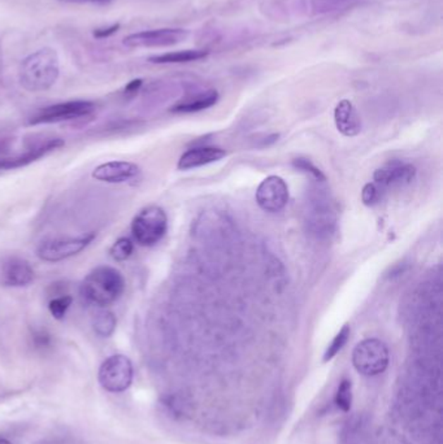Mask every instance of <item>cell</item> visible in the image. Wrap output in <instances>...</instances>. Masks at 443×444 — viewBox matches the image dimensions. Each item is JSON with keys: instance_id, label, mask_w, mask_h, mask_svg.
<instances>
[{"instance_id": "26", "label": "cell", "mask_w": 443, "mask_h": 444, "mask_svg": "<svg viewBox=\"0 0 443 444\" xmlns=\"http://www.w3.org/2000/svg\"><path fill=\"white\" fill-rule=\"evenodd\" d=\"M119 27H120V25L116 24L112 25L111 27H107V29H98V30L94 32V35H95L97 38H107L109 35L115 34Z\"/></svg>"}, {"instance_id": "17", "label": "cell", "mask_w": 443, "mask_h": 444, "mask_svg": "<svg viewBox=\"0 0 443 444\" xmlns=\"http://www.w3.org/2000/svg\"><path fill=\"white\" fill-rule=\"evenodd\" d=\"M208 56V51L205 49H185V51H176L168 52L163 55H156L148 58V61L154 64H182V63H191L203 60Z\"/></svg>"}, {"instance_id": "9", "label": "cell", "mask_w": 443, "mask_h": 444, "mask_svg": "<svg viewBox=\"0 0 443 444\" xmlns=\"http://www.w3.org/2000/svg\"><path fill=\"white\" fill-rule=\"evenodd\" d=\"M189 37V32L183 29H156L140 33L131 34L123 38V44L131 49H151L169 47L178 44Z\"/></svg>"}, {"instance_id": "25", "label": "cell", "mask_w": 443, "mask_h": 444, "mask_svg": "<svg viewBox=\"0 0 443 444\" xmlns=\"http://www.w3.org/2000/svg\"><path fill=\"white\" fill-rule=\"evenodd\" d=\"M361 199L365 206H373L375 203H377L380 199V190L377 189V186L375 183L365 185L361 192Z\"/></svg>"}, {"instance_id": "10", "label": "cell", "mask_w": 443, "mask_h": 444, "mask_svg": "<svg viewBox=\"0 0 443 444\" xmlns=\"http://www.w3.org/2000/svg\"><path fill=\"white\" fill-rule=\"evenodd\" d=\"M256 202L265 212L276 214L282 211L289 202L286 182L277 175L265 178L256 190Z\"/></svg>"}, {"instance_id": "14", "label": "cell", "mask_w": 443, "mask_h": 444, "mask_svg": "<svg viewBox=\"0 0 443 444\" xmlns=\"http://www.w3.org/2000/svg\"><path fill=\"white\" fill-rule=\"evenodd\" d=\"M416 175V168L412 164H406L401 161H393L380 168L375 172V181L377 185L385 187L404 186L412 182Z\"/></svg>"}, {"instance_id": "3", "label": "cell", "mask_w": 443, "mask_h": 444, "mask_svg": "<svg viewBox=\"0 0 443 444\" xmlns=\"http://www.w3.org/2000/svg\"><path fill=\"white\" fill-rule=\"evenodd\" d=\"M304 222L310 234L319 239L333 235L336 226V214L325 190L312 187L304 202Z\"/></svg>"}, {"instance_id": "29", "label": "cell", "mask_w": 443, "mask_h": 444, "mask_svg": "<svg viewBox=\"0 0 443 444\" xmlns=\"http://www.w3.org/2000/svg\"><path fill=\"white\" fill-rule=\"evenodd\" d=\"M1 68H3V54H1V46H0V72H1Z\"/></svg>"}, {"instance_id": "15", "label": "cell", "mask_w": 443, "mask_h": 444, "mask_svg": "<svg viewBox=\"0 0 443 444\" xmlns=\"http://www.w3.org/2000/svg\"><path fill=\"white\" fill-rule=\"evenodd\" d=\"M336 129L345 137H355L361 132L360 116L353 103L347 99L341 100L334 109Z\"/></svg>"}, {"instance_id": "16", "label": "cell", "mask_w": 443, "mask_h": 444, "mask_svg": "<svg viewBox=\"0 0 443 444\" xmlns=\"http://www.w3.org/2000/svg\"><path fill=\"white\" fill-rule=\"evenodd\" d=\"M226 156V152L222 148L198 147L186 151L178 160V169L189 171L203 165L212 164Z\"/></svg>"}, {"instance_id": "20", "label": "cell", "mask_w": 443, "mask_h": 444, "mask_svg": "<svg viewBox=\"0 0 443 444\" xmlns=\"http://www.w3.org/2000/svg\"><path fill=\"white\" fill-rule=\"evenodd\" d=\"M336 407L341 411L348 412L353 405V385L351 381L344 379L336 388Z\"/></svg>"}, {"instance_id": "22", "label": "cell", "mask_w": 443, "mask_h": 444, "mask_svg": "<svg viewBox=\"0 0 443 444\" xmlns=\"http://www.w3.org/2000/svg\"><path fill=\"white\" fill-rule=\"evenodd\" d=\"M133 251H134V245L132 240L129 238H120L116 240L114 246L111 247L109 254L115 261L121 263V261H126L132 256Z\"/></svg>"}, {"instance_id": "21", "label": "cell", "mask_w": 443, "mask_h": 444, "mask_svg": "<svg viewBox=\"0 0 443 444\" xmlns=\"http://www.w3.org/2000/svg\"><path fill=\"white\" fill-rule=\"evenodd\" d=\"M348 338H350V326L345 325L342 329L339 330V333L336 334L333 342L327 348L325 354H324V362H330L333 357H336V354L341 352V350L345 347Z\"/></svg>"}, {"instance_id": "23", "label": "cell", "mask_w": 443, "mask_h": 444, "mask_svg": "<svg viewBox=\"0 0 443 444\" xmlns=\"http://www.w3.org/2000/svg\"><path fill=\"white\" fill-rule=\"evenodd\" d=\"M72 302H73V297L71 295H61L58 296V297H54L49 302V312L56 320H63L66 317L69 307L72 305Z\"/></svg>"}, {"instance_id": "24", "label": "cell", "mask_w": 443, "mask_h": 444, "mask_svg": "<svg viewBox=\"0 0 443 444\" xmlns=\"http://www.w3.org/2000/svg\"><path fill=\"white\" fill-rule=\"evenodd\" d=\"M293 165L296 166V169H299V171H302V172L307 173V174H310L311 175V178H313L315 181L317 182H325V175L322 174L320 169L319 168H316L315 165L312 164L310 160H307V159H302V157H299V159H296L294 161H293Z\"/></svg>"}, {"instance_id": "27", "label": "cell", "mask_w": 443, "mask_h": 444, "mask_svg": "<svg viewBox=\"0 0 443 444\" xmlns=\"http://www.w3.org/2000/svg\"><path fill=\"white\" fill-rule=\"evenodd\" d=\"M59 1H64V3H75V4H107L112 0H59Z\"/></svg>"}, {"instance_id": "11", "label": "cell", "mask_w": 443, "mask_h": 444, "mask_svg": "<svg viewBox=\"0 0 443 444\" xmlns=\"http://www.w3.org/2000/svg\"><path fill=\"white\" fill-rule=\"evenodd\" d=\"M66 144V142L60 138H51L42 143L35 144L34 147L29 148L24 154L15 155V156L0 157V171H12L24 168L26 165L32 164L34 161L40 160L41 157L46 156L49 152L59 149Z\"/></svg>"}, {"instance_id": "18", "label": "cell", "mask_w": 443, "mask_h": 444, "mask_svg": "<svg viewBox=\"0 0 443 444\" xmlns=\"http://www.w3.org/2000/svg\"><path fill=\"white\" fill-rule=\"evenodd\" d=\"M219 100L217 91H207L205 94L197 95L195 98L189 99L186 101H181L177 106L172 108V112L177 113H193L199 112L207 108L212 107Z\"/></svg>"}, {"instance_id": "30", "label": "cell", "mask_w": 443, "mask_h": 444, "mask_svg": "<svg viewBox=\"0 0 443 444\" xmlns=\"http://www.w3.org/2000/svg\"><path fill=\"white\" fill-rule=\"evenodd\" d=\"M0 444H12L8 440H6V439H0Z\"/></svg>"}, {"instance_id": "5", "label": "cell", "mask_w": 443, "mask_h": 444, "mask_svg": "<svg viewBox=\"0 0 443 444\" xmlns=\"http://www.w3.org/2000/svg\"><path fill=\"white\" fill-rule=\"evenodd\" d=\"M390 362L387 345L376 338L364 339L353 348V364L363 376L373 377L385 371Z\"/></svg>"}, {"instance_id": "7", "label": "cell", "mask_w": 443, "mask_h": 444, "mask_svg": "<svg viewBox=\"0 0 443 444\" xmlns=\"http://www.w3.org/2000/svg\"><path fill=\"white\" fill-rule=\"evenodd\" d=\"M95 238V234L90 233L77 238H52L42 242L37 255L47 263H59L69 257L78 255Z\"/></svg>"}, {"instance_id": "13", "label": "cell", "mask_w": 443, "mask_h": 444, "mask_svg": "<svg viewBox=\"0 0 443 444\" xmlns=\"http://www.w3.org/2000/svg\"><path fill=\"white\" fill-rule=\"evenodd\" d=\"M140 172V166L131 161H108L94 169L92 178L106 183H123L135 178Z\"/></svg>"}, {"instance_id": "2", "label": "cell", "mask_w": 443, "mask_h": 444, "mask_svg": "<svg viewBox=\"0 0 443 444\" xmlns=\"http://www.w3.org/2000/svg\"><path fill=\"white\" fill-rule=\"evenodd\" d=\"M125 280L120 271L112 266H98L83 280L80 294L86 303L107 307L123 295Z\"/></svg>"}, {"instance_id": "1", "label": "cell", "mask_w": 443, "mask_h": 444, "mask_svg": "<svg viewBox=\"0 0 443 444\" xmlns=\"http://www.w3.org/2000/svg\"><path fill=\"white\" fill-rule=\"evenodd\" d=\"M59 58L56 51L42 49L24 58L20 66L18 77L25 90L40 92L51 89L59 78Z\"/></svg>"}, {"instance_id": "8", "label": "cell", "mask_w": 443, "mask_h": 444, "mask_svg": "<svg viewBox=\"0 0 443 444\" xmlns=\"http://www.w3.org/2000/svg\"><path fill=\"white\" fill-rule=\"evenodd\" d=\"M95 111V104L87 100H72L43 108L30 118V125L56 123L78 120L91 115Z\"/></svg>"}, {"instance_id": "4", "label": "cell", "mask_w": 443, "mask_h": 444, "mask_svg": "<svg viewBox=\"0 0 443 444\" xmlns=\"http://www.w3.org/2000/svg\"><path fill=\"white\" fill-rule=\"evenodd\" d=\"M168 230V217L163 208L150 206L134 217L132 234L135 242L143 247L155 246L164 238Z\"/></svg>"}, {"instance_id": "19", "label": "cell", "mask_w": 443, "mask_h": 444, "mask_svg": "<svg viewBox=\"0 0 443 444\" xmlns=\"http://www.w3.org/2000/svg\"><path fill=\"white\" fill-rule=\"evenodd\" d=\"M116 326H117V319L114 313L107 309L99 311L92 317V329L99 337H111L115 333Z\"/></svg>"}, {"instance_id": "28", "label": "cell", "mask_w": 443, "mask_h": 444, "mask_svg": "<svg viewBox=\"0 0 443 444\" xmlns=\"http://www.w3.org/2000/svg\"><path fill=\"white\" fill-rule=\"evenodd\" d=\"M142 86V80H134L132 82L129 83L125 89L126 94H134L137 91L140 90V87Z\"/></svg>"}, {"instance_id": "12", "label": "cell", "mask_w": 443, "mask_h": 444, "mask_svg": "<svg viewBox=\"0 0 443 444\" xmlns=\"http://www.w3.org/2000/svg\"><path fill=\"white\" fill-rule=\"evenodd\" d=\"M1 283L11 288L29 286L34 280V269L25 259L11 256L3 260L0 268Z\"/></svg>"}, {"instance_id": "6", "label": "cell", "mask_w": 443, "mask_h": 444, "mask_svg": "<svg viewBox=\"0 0 443 444\" xmlns=\"http://www.w3.org/2000/svg\"><path fill=\"white\" fill-rule=\"evenodd\" d=\"M133 364L123 354H114L100 365L99 383L109 393H123L133 382Z\"/></svg>"}]
</instances>
